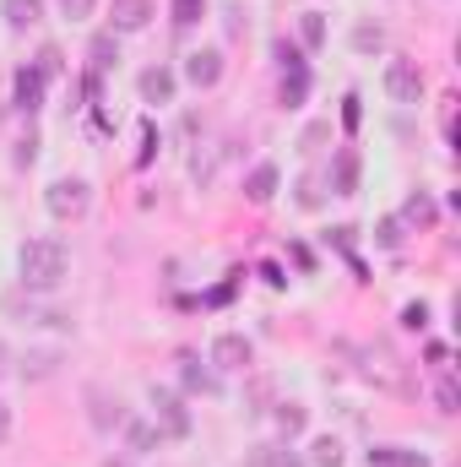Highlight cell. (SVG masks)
Listing matches in <instances>:
<instances>
[{
	"instance_id": "obj_19",
	"label": "cell",
	"mask_w": 461,
	"mask_h": 467,
	"mask_svg": "<svg viewBox=\"0 0 461 467\" xmlns=\"http://www.w3.org/2000/svg\"><path fill=\"white\" fill-rule=\"evenodd\" d=\"M304 424H310V408L304 402H277V430L282 435H304Z\"/></svg>"
},
{
	"instance_id": "obj_25",
	"label": "cell",
	"mask_w": 461,
	"mask_h": 467,
	"mask_svg": "<svg viewBox=\"0 0 461 467\" xmlns=\"http://www.w3.org/2000/svg\"><path fill=\"white\" fill-rule=\"evenodd\" d=\"M435 402H440V413H456V408H461V391H456V380H451V375H440Z\"/></svg>"
},
{
	"instance_id": "obj_12",
	"label": "cell",
	"mask_w": 461,
	"mask_h": 467,
	"mask_svg": "<svg viewBox=\"0 0 461 467\" xmlns=\"http://www.w3.org/2000/svg\"><path fill=\"white\" fill-rule=\"evenodd\" d=\"M0 16H5L11 33H22V27H33L44 16V0H0Z\"/></svg>"
},
{
	"instance_id": "obj_24",
	"label": "cell",
	"mask_w": 461,
	"mask_h": 467,
	"mask_svg": "<svg viewBox=\"0 0 461 467\" xmlns=\"http://www.w3.org/2000/svg\"><path fill=\"white\" fill-rule=\"evenodd\" d=\"M304 93H310V77H304V71H288V77H282V104H288V109H299V104H304Z\"/></svg>"
},
{
	"instance_id": "obj_26",
	"label": "cell",
	"mask_w": 461,
	"mask_h": 467,
	"mask_svg": "<svg viewBox=\"0 0 461 467\" xmlns=\"http://www.w3.org/2000/svg\"><path fill=\"white\" fill-rule=\"evenodd\" d=\"M374 244H380V250H396V244H402V218H380Z\"/></svg>"
},
{
	"instance_id": "obj_1",
	"label": "cell",
	"mask_w": 461,
	"mask_h": 467,
	"mask_svg": "<svg viewBox=\"0 0 461 467\" xmlns=\"http://www.w3.org/2000/svg\"><path fill=\"white\" fill-rule=\"evenodd\" d=\"M66 266H71V255H66V244H60V239H27V244H22V255H16L22 288H38V294L60 288Z\"/></svg>"
},
{
	"instance_id": "obj_22",
	"label": "cell",
	"mask_w": 461,
	"mask_h": 467,
	"mask_svg": "<svg viewBox=\"0 0 461 467\" xmlns=\"http://www.w3.org/2000/svg\"><path fill=\"white\" fill-rule=\"evenodd\" d=\"M310 462H315V467H343V441H332V435H321V441L310 446Z\"/></svg>"
},
{
	"instance_id": "obj_11",
	"label": "cell",
	"mask_w": 461,
	"mask_h": 467,
	"mask_svg": "<svg viewBox=\"0 0 461 467\" xmlns=\"http://www.w3.org/2000/svg\"><path fill=\"white\" fill-rule=\"evenodd\" d=\"M16 109L22 115H38L44 109V77L27 66V71H16Z\"/></svg>"
},
{
	"instance_id": "obj_37",
	"label": "cell",
	"mask_w": 461,
	"mask_h": 467,
	"mask_svg": "<svg viewBox=\"0 0 461 467\" xmlns=\"http://www.w3.org/2000/svg\"><path fill=\"white\" fill-rule=\"evenodd\" d=\"M104 467H130V462H125V457H109V462H104Z\"/></svg>"
},
{
	"instance_id": "obj_32",
	"label": "cell",
	"mask_w": 461,
	"mask_h": 467,
	"mask_svg": "<svg viewBox=\"0 0 461 467\" xmlns=\"http://www.w3.org/2000/svg\"><path fill=\"white\" fill-rule=\"evenodd\" d=\"M93 5H98V0H60V11H66L71 22H82V16H93Z\"/></svg>"
},
{
	"instance_id": "obj_34",
	"label": "cell",
	"mask_w": 461,
	"mask_h": 467,
	"mask_svg": "<svg viewBox=\"0 0 461 467\" xmlns=\"http://www.w3.org/2000/svg\"><path fill=\"white\" fill-rule=\"evenodd\" d=\"M343 119H347V125H358V119H364V109H358V99H353V93L343 99Z\"/></svg>"
},
{
	"instance_id": "obj_36",
	"label": "cell",
	"mask_w": 461,
	"mask_h": 467,
	"mask_svg": "<svg viewBox=\"0 0 461 467\" xmlns=\"http://www.w3.org/2000/svg\"><path fill=\"white\" fill-rule=\"evenodd\" d=\"M5 369H11V348H5V343H0V375H5Z\"/></svg>"
},
{
	"instance_id": "obj_35",
	"label": "cell",
	"mask_w": 461,
	"mask_h": 467,
	"mask_svg": "<svg viewBox=\"0 0 461 467\" xmlns=\"http://www.w3.org/2000/svg\"><path fill=\"white\" fill-rule=\"evenodd\" d=\"M5 435H11V408L0 402V441H5Z\"/></svg>"
},
{
	"instance_id": "obj_6",
	"label": "cell",
	"mask_w": 461,
	"mask_h": 467,
	"mask_svg": "<svg viewBox=\"0 0 461 467\" xmlns=\"http://www.w3.org/2000/svg\"><path fill=\"white\" fill-rule=\"evenodd\" d=\"M250 358H255V348H250V337H239V332H223V337L212 343V364H218V369H250Z\"/></svg>"
},
{
	"instance_id": "obj_17",
	"label": "cell",
	"mask_w": 461,
	"mask_h": 467,
	"mask_svg": "<svg viewBox=\"0 0 461 467\" xmlns=\"http://www.w3.org/2000/svg\"><path fill=\"white\" fill-rule=\"evenodd\" d=\"M244 467H304L293 451H282V446H250V457Z\"/></svg>"
},
{
	"instance_id": "obj_33",
	"label": "cell",
	"mask_w": 461,
	"mask_h": 467,
	"mask_svg": "<svg viewBox=\"0 0 461 467\" xmlns=\"http://www.w3.org/2000/svg\"><path fill=\"white\" fill-rule=\"evenodd\" d=\"M152 147H158V130L141 125V152H136V163H152Z\"/></svg>"
},
{
	"instance_id": "obj_9",
	"label": "cell",
	"mask_w": 461,
	"mask_h": 467,
	"mask_svg": "<svg viewBox=\"0 0 461 467\" xmlns=\"http://www.w3.org/2000/svg\"><path fill=\"white\" fill-rule=\"evenodd\" d=\"M277 185H282L277 163H255V169H250V180H244V196H250L255 207H266V202L277 196Z\"/></svg>"
},
{
	"instance_id": "obj_13",
	"label": "cell",
	"mask_w": 461,
	"mask_h": 467,
	"mask_svg": "<svg viewBox=\"0 0 461 467\" xmlns=\"http://www.w3.org/2000/svg\"><path fill=\"white\" fill-rule=\"evenodd\" d=\"M358 191V152L343 147L337 152V169H332V196H353Z\"/></svg>"
},
{
	"instance_id": "obj_5",
	"label": "cell",
	"mask_w": 461,
	"mask_h": 467,
	"mask_svg": "<svg viewBox=\"0 0 461 467\" xmlns=\"http://www.w3.org/2000/svg\"><path fill=\"white\" fill-rule=\"evenodd\" d=\"M185 82H190V88H218V82H223V49H196V55H185Z\"/></svg>"
},
{
	"instance_id": "obj_14",
	"label": "cell",
	"mask_w": 461,
	"mask_h": 467,
	"mask_svg": "<svg viewBox=\"0 0 461 467\" xmlns=\"http://www.w3.org/2000/svg\"><path fill=\"white\" fill-rule=\"evenodd\" d=\"M87 402H93V424H98V430H119V424H125L119 397H109V391H87Z\"/></svg>"
},
{
	"instance_id": "obj_15",
	"label": "cell",
	"mask_w": 461,
	"mask_h": 467,
	"mask_svg": "<svg viewBox=\"0 0 461 467\" xmlns=\"http://www.w3.org/2000/svg\"><path fill=\"white\" fill-rule=\"evenodd\" d=\"M179 375H185V386H190V391H218V375H212V369H201V358H196V353H179Z\"/></svg>"
},
{
	"instance_id": "obj_30",
	"label": "cell",
	"mask_w": 461,
	"mask_h": 467,
	"mask_svg": "<svg viewBox=\"0 0 461 467\" xmlns=\"http://www.w3.org/2000/svg\"><path fill=\"white\" fill-rule=\"evenodd\" d=\"M385 467H435L429 457H418V451H402V446H391V462Z\"/></svg>"
},
{
	"instance_id": "obj_8",
	"label": "cell",
	"mask_w": 461,
	"mask_h": 467,
	"mask_svg": "<svg viewBox=\"0 0 461 467\" xmlns=\"http://www.w3.org/2000/svg\"><path fill=\"white\" fill-rule=\"evenodd\" d=\"M136 88H141V99H147V104H169L179 82H174V71H169V66H147Z\"/></svg>"
},
{
	"instance_id": "obj_21",
	"label": "cell",
	"mask_w": 461,
	"mask_h": 467,
	"mask_svg": "<svg viewBox=\"0 0 461 467\" xmlns=\"http://www.w3.org/2000/svg\"><path fill=\"white\" fill-rule=\"evenodd\" d=\"M299 38H304V49H321L326 44V16L321 11H304L299 16Z\"/></svg>"
},
{
	"instance_id": "obj_16",
	"label": "cell",
	"mask_w": 461,
	"mask_h": 467,
	"mask_svg": "<svg viewBox=\"0 0 461 467\" xmlns=\"http://www.w3.org/2000/svg\"><path fill=\"white\" fill-rule=\"evenodd\" d=\"M119 430H125V446H130V451H152V446L163 441V435H158V424H147V419H125Z\"/></svg>"
},
{
	"instance_id": "obj_27",
	"label": "cell",
	"mask_w": 461,
	"mask_h": 467,
	"mask_svg": "<svg viewBox=\"0 0 461 467\" xmlns=\"http://www.w3.org/2000/svg\"><path fill=\"white\" fill-rule=\"evenodd\" d=\"M33 71H38L44 82H49V77H60V49H55V44H44V49H38V60H33Z\"/></svg>"
},
{
	"instance_id": "obj_23",
	"label": "cell",
	"mask_w": 461,
	"mask_h": 467,
	"mask_svg": "<svg viewBox=\"0 0 461 467\" xmlns=\"http://www.w3.org/2000/svg\"><path fill=\"white\" fill-rule=\"evenodd\" d=\"M119 60V44H115V33H98L93 38V71H109Z\"/></svg>"
},
{
	"instance_id": "obj_4",
	"label": "cell",
	"mask_w": 461,
	"mask_h": 467,
	"mask_svg": "<svg viewBox=\"0 0 461 467\" xmlns=\"http://www.w3.org/2000/svg\"><path fill=\"white\" fill-rule=\"evenodd\" d=\"M385 93H391L396 104H418V99H424V71H418L413 60H391V66H385Z\"/></svg>"
},
{
	"instance_id": "obj_7",
	"label": "cell",
	"mask_w": 461,
	"mask_h": 467,
	"mask_svg": "<svg viewBox=\"0 0 461 467\" xmlns=\"http://www.w3.org/2000/svg\"><path fill=\"white\" fill-rule=\"evenodd\" d=\"M109 22H115V33H141L152 22V0H115Z\"/></svg>"
},
{
	"instance_id": "obj_29",
	"label": "cell",
	"mask_w": 461,
	"mask_h": 467,
	"mask_svg": "<svg viewBox=\"0 0 461 467\" xmlns=\"http://www.w3.org/2000/svg\"><path fill=\"white\" fill-rule=\"evenodd\" d=\"M402 327H407V332H424V327H429V305H424V299L407 305V310H402Z\"/></svg>"
},
{
	"instance_id": "obj_2",
	"label": "cell",
	"mask_w": 461,
	"mask_h": 467,
	"mask_svg": "<svg viewBox=\"0 0 461 467\" xmlns=\"http://www.w3.org/2000/svg\"><path fill=\"white\" fill-rule=\"evenodd\" d=\"M44 207H49V213H55L60 223H71V218H82V213L93 207V185H87V180H71V174H66V180H55V185L44 191Z\"/></svg>"
},
{
	"instance_id": "obj_3",
	"label": "cell",
	"mask_w": 461,
	"mask_h": 467,
	"mask_svg": "<svg viewBox=\"0 0 461 467\" xmlns=\"http://www.w3.org/2000/svg\"><path fill=\"white\" fill-rule=\"evenodd\" d=\"M152 424H158V435H190V413H185V397L179 391H169V386H152Z\"/></svg>"
},
{
	"instance_id": "obj_10",
	"label": "cell",
	"mask_w": 461,
	"mask_h": 467,
	"mask_svg": "<svg viewBox=\"0 0 461 467\" xmlns=\"http://www.w3.org/2000/svg\"><path fill=\"white\" fill-rule=\"evenodd\" d=\"M55 369H60V353H55V348H27V353H22V364H16V375H22V380H49Z\"/></svg>"
},
{
	"instance_id": "obj_18",
	"label": "cell",
	"mask_w": 461,
	"mask_h": 467,
	"mask_svg": "<svg viewBox=\"0 0 461 467\" xmlns=\"http://www.w3.org/2000/svg\"><path fill=\"white\" fill-rule=\"evenodd\" d=\"M402 223H413V229H429V223H435V202H429L424 191H413V196L402 202Z\"/></svg>"
},
{
	"instance_id": "obj_28",
	"label": "cell",
	"mask_w": 461,
	"mask_h": 467,
	"mask_svg": "<svg viewBox=\"0 0 461 467\" xmlns=\"http://www.w3.org/2000/svg\"><path fill=\"white\" fill-rule=\"evenodd\" d=\"M201 11H207V0H174V22H179V27H196Z\"/></svg>"
},
{
	"instance_id": "obj_31",
	"label": "cell",
	"mask_w": 461,
	"mask_h": 467,
	"mask_svg": "<svg viewBox=\"0 0 461 467\" xmlns=\"http://www.w3.org/2000/svg\"><path fill=\"white\" fill-rule=\"evenodd\" d=\"M277 60H282V71H304V55H299V49H293L288 38L277 44Z\"/></svg>"
},
{
	"instance_id": "obj_20",
	"label": "cell",
	"mask_w": 461,
	"mask_h": 467,
	"mask_svg": "<svg viewBox=\"0 0 461 467\" xmlns=\"http://www.w3.org/2000/svg\"><path fill=\"white\" fill-rule=\"evenodd\" d=\"M353 49H358V55L385 49V27H380V22H358V27H353Z\"/></svg>"
}]
</instances>
